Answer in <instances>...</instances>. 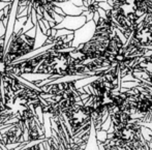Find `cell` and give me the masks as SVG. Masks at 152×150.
I'll return each mask as SVG.
<instances>
[{
	"label": "cell",
	"instance_id": "obj_6",
	"mask_svg": "<svg viewBox=\"0 0 152 150\" xmlns=\"http://www.w3.org/2000/svg\"><path fill=\"white\" fill-rule=\"evenodd\" d=\"M52 4L55 6L60 7L61 10H63L64 14H65V16H72V17L81 16L84 12L88 10V8H87L86 6L83 5V6H81V7H79V6L75 5L69 0H68V1H64V2L53 1Z\"/></svg>",
	"mask_w": 152,
	"mask_h": 150
},
{
	"label": "cell",
	"instance_id": "obj_18",
	"mask_svg": "<svg viewBox=\"0 0 152 150\" xmlns=\"http://www.w3.org/2000/svg\"><path fill=\"white\" fill-rule=\"evenodd\" d=\"M96 1L99 3V2H108V0H96Z\"/></svg>",
	"mask_w": 152,
	"mask_h": 150
},
{
	"label": "cell",
	"instance_id": "obj_3",
	"mask_svg": "<svg viewBox=\"0 0 152 150\" xmlns=\"http://www.w3.org/2000/svg\"><path fill=\"white\" fill-rule=\"evenodd\" d=\"M67 122L72 136H77L85 130H92V110L90 106L80 102L75 106L69 112L65 114Z\"/></svg>",
	"mask_w": 152,
	"mask_h": 150
},
{
	"label": "cell",
	"instance_id": "obj_9",
	"mask_svg": "<svg viewBox=\"0 0 152 150\" xmlns=\"http://www.w3.org/2000/svg\"><path fill=\"white\" fill-rule=\"evenodd\" d=\"M97 146H98V148H102V150H122L121 148H119L118 146H116L115 144L109 142L108 140L97 144Z\"/></svg>",
	"mask_w": 152,
	"mask_h": 150
},
{
	"label": "cell",
	"instance_id": "obj_15",
	"mask_svg": "<svg viewBox=\"0 0 152 150\" xmlns=\"http://www.w3.org/2000/svg\"><path fill=\"white\" fill-rule=\"evenodd\" d=\"M99 7L102 8L104 10H106V12H108V10H110L112 8V6L108 2H99Z\"/></svg>",
	"mask_w": 152,
	"mask_h": 150
},
{
	"label": "cell",
	"instance_id": "obj_4",
	"mask_svg": "<svg viewBox=\"0 0 152 150\" xmlns=\"http://www.w3.org/2000/svg\"><path fill=\"white\" fill-rule=\"evenodd\" d=\"M95 30H96V24L93 21H90V22H87L80 29L74 31V40L72 42V47L77 49L78 47L89 42L93 38Z\"/></svg>",
	"mask_w": 152,
	"mask_h": 150
},
{
	"label": "cell",
	"instance_id": "obj_13",
	"mask_svg": "<svg viewBox=\"0 0 152 150\" xmlns=\"http://www.w3.org/2000/svg\"><path fill=\"white\" fill-rule=\"evenodd\" d=\"M25 35L27 36L28 38H31V40H34L36 36V26L34 27V28L30 29L29 31H27L26 33H25Z\"/></svg>",
	"mask_w": 152,
	"mask_h": 150
},
{
	"label": "cell",
	"instance_id": "obj_11",
	"mask_svg": "<svg viewBox=\"0 0 152 150\" xmlns=\"http://www.w3.org/2000/svg\"><path fill=\"white\" fill-rule=\"evenodd\" d=\"M48 12L51 15V17H52L53 20L55 21V23H56V25L60 24V23L62 22V21H63V19L65 18V17H62V16H60V15L56 14V12H55L54 10H52V8H50V10H48Z\"/></svg>",
	"mask_w": 152,
	"mask_h": 150
},
{
	"label": "cell",
	"instance_id": "obj_5",
	"mask_svg": "<svg viewBox=\"0 0 152 150\" xmlns=\"http://www.w3.org/2000/svg\"><path fill=\"white\" fill-rule=\"evenodd\" d=\"M87 23V19L85 16L81 15V16L72 17V16H66L63 19V21L60 24L56 25L57 30L58 29H67L72 30V31H76V30L80 29Z\"/></svg>",
	"mask_w": 152,
	"mask_h": 150
},
{
	"label": "cell",
	"instance_id": "obj_16",
	"mask_svg": "<svg viewBox=\"0 0 152 150\" xmlns=\"http://www.w3.org/2000/svg\"><path fill=\"white\" fill-rule=\"evenodd\" d=\"M12 3H6V2H4V1H0V12H2V10H3L6 6L12 5Z\"/></svg>",
	"mask_w": 152,
	"mask_h": 150
},
{
	"label": "cell",
	"instance_id": "obj_1",
	"mask_svg": "<svg viewBox=\"0 0 152 150\" xmlns=\"http://www.w3.org/2000/svg\"><path fill=\"white\" fill-rule=\"evenodd\" d=\"M76 81L52 82L40 87L42 114L49 116V118L64 117L75 106L83 102V94L77 87Z\"/></svg>",
	"mask_w": 152,
	"mask_h": 150
},
{
	"label": "cell",
	"instance_id": "obj_7",
	"mask_svg": "<svg viewBox=\"0 0 152 150\" xmlns=\"http://www.w3.org/2000/svg\"><path fill=\"white\" fill-rule=\"evenodd\" d=\"M49 37L46 35V34L42 33L40 27L38 26V24L36 25V36L34 38V47L33 50H37V49L44 47L45 45H47V42H48Z\"/></svg>",
	"mask_w": 152,
	"mask_h": 150
},
{
	"label": "cell",
	"instance_id": "obj_19",
	"mask_svg": "<svg viewBox=\"0 0 152 150\" xmlns=\"http://www.w3.org/2000/svg\"><path fill=\"white\" fill-rule=\"evenodd\" d=\"M0 1H2V0H0Z\"/></svg>",
	"mask_w": 152,
	"mask_h": 150
},
{
	"label": "cell",
	"instance_id": "obj_8",
	"mask_svg": "<svg viewBox=\"0 0 152 150\" xmlns=\"http://www.w3.org/2000/svg\"><path fill=\"white\" fill-rule=\"evenodd\" d=\"M27 20H28V17H23V18L17 19L16 23H15V29H14V35H18L22 29L24 28L25 24H26Z\"/></svg>",
	"mask_w": 152,
	"mask_h": 150
},
{
	"label": "cell",
	"instance_id": "obj_20",
	"mask_svg": "<svg viewBox=\"0 0 152 150\" xmlns=\"http://www.w3.org/2000/svg\"><path fill=\"white\" fill-rule=\"evenodd\" d=\"M8 150H10V149H8Z\"/></svg>",
	"mask_w": 152,
	"mask_h": 150
},
{
	"label": "cell",
	"instance_id": "obj_2",
	"mask_svg": "<svg viewBox=\"0 0 152 150\" xmlns=\"http://www.w3.org/2000/svg\"><path fill=\"white\" fill-rule=\"evenodd\" d=\"M145 125L137 118L119 125H112L107 140L122 150H152L150 143L144 134Z\"/></svg>",
	"mask_w": 152,
	"mask_h": 150
},
{
	"label": "cell",
	"instance_id": "obj_12",
	"mask_svg": "<svg viewBox=\"0 0 152 150\" xmlns=\"http://www.w3.org/2000/svg\"><path fill=\"white\" fill-rule=\"evenodd\" d=\"M42 142H40L39 144L30 145L28 147H21V148H17L16 150H42ZM10 150H14V149H10Z\"/></svg>",
	"mask_w": 152,
	"mask_h": 150
},
{
	"label": "cell",
	"instance_id": "obj_14",
	"mask_svg": "<svg viewBox=\"0 0 152 150\" xmlns=\"http://www.w3.org/2000/svg\"><path fill=\"white\" fill-rule=\"evenodd\" d=\"M5 34H6V27L4 26L3 22L1 21V22H0V38L4 37Z\"/></svg>",
	"mask_w": 152,
	"mask_h": 150
},
{
	"label": "cell",
	"instance_id": "obj_17",
	"mask_svg": "<svg viewBox=\"0 0 152 150\" xmlns=\"http://www.w3.org/2000/svg\"><path fill=\"white\" fill-rule=\"evenodd\" d=\"M99 20H100V16H99V14H98V12H95V14L93 15V22L97 25V23H98V21H99Z\"/></svg>",
	"mask_w": 152,
	"mask_h": 150
},
{
	"label": "cell",
	"instance_id": "obj_10",
	"mask_svg": "<svg viewBox=\"0 0 152 150\" xmlns=\"http://www.w3.org/2000/svg\"><path fill=\"white\" fill-rule=\"evenodd\" d=\"M88 12L91 14H95L99 10V3L96 0H88Z\"/></svg>",
	"mask_w": 152,
	"mask_h": 150
}]
</instances>
